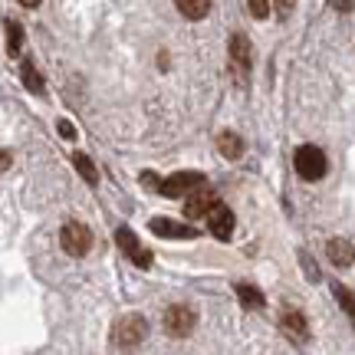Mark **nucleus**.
<instances>
[{"mask_svg":"<svg viewBox=\"0 0 355 355\" xmlns=\"http://www.w3.org/2000/svg\"><path fill=\"white\" fill-rule=\"evenodd\" d=\"M145 336H148V322H145V316H139V313L122 316L112 329V339L122 352H135V349L145 343Z\"/></svg>","mask_w":355,"mask_h":355,"instance_id":"1","label":"nucleus"},{"mask_svg":"<svg viewBox=\"0 0 355 355\" xmlns=\"http://www.w3.org/2000/svg\"><path fill=\"white\" fill-rule=\"evenodd\" d=\"M293 162H296L300 178H306V181H319V178L326 175V155H322V148H316V145H300Z\"/></svg>","mask_w":355,"mask_h":355,"instance_id":"2","label":"nucleus"},{"mask_svg":"<svg viewBox=\"0 0 355 355\" xmlns=\"http://www.w3.org/2000/svg\"><path fill=\"white\" fill-rule=\"evenodd\" d=\"M201 188H207V184H204V175H198V171H178V175L162 181V194L165 198H191L194 191Z\"/></svg>","mask_w":355,"mask_h":355,"instance_id":"3","label":"nucleus"},{"mask_svg":"<svg viewBox=\"0 0 355 355\" xmlns=\"http://www.w3.org/2000/svg\"><path fill=\"white\" fill-rule=\"evenodd\" d=\"M60 243H63L66 254L83 257V254H89V247H92V234H89L86 224L69 220V224H63V230H60Z\"/></svg>","mask_w":355,"mask_h":355,"instance_id":"4","label":"nucleus"},{"mask_svg":"<svg viewBox=\"0 0 355 355\" xmlns=\"http://www.w3.org/2000/svg\"><path fill=\"white\" fill-rule=\"evenodd\" d=\"M198 326V313L191 309V306H168L165 309V332L168 336H178V339H184L191 336Z\"/></svg>","mask_w":355,"mask_h":355,"instance_id":"5","label":"nucleus"},{"mask_svg":"<svg viewBox=\"0 0 355 355\" xmlns=\"http://www.w3.org/2000/svg\"><path fill=\"white\" fill-rule=\"evenodd\" d=\"M115 241H119V247L125 250V254H128V260H132V263H135V266H141V270H145V266L152 263V257H148V250L141 247V243H139V237H135V234H132V230H128V227H122V230H119V234H115Z\"/></svg>","mask_w":355,"mask_h":355,"instance_id":"6","label":"nucleus"},{"mask_svg":"<svg viewBox=\"0 0 355 355\" xmlns=\"http://www.w3.org/2000/svg\"><path fill=\"white\" fill-rule=\"evenodd\" d=\"M230 66L237 69V76L241 83L247 79V69H250V40L243 37V33H234L230 37Z\"/></svg>","mask_w":355,"mask_h":355,"instance_id":"7","label":"nucleus"},{"mask_svg":"<svg viewBox=\"0 0 355 355\" xmlns=\"http://www.w3.org/2000/svg\"><path fill=\"white\" fill-rule=\"evenodd\" d=\"M207 227L214 234L217 241H230V234H234V214H230L227 204H217L214 211L207 214Z\"/></svg>","mask_w":355,"mask_h":355,"instance_id":"8","label":"nucleus"},{"mask_svg":"<svg viewBox=\"0 0 355 355\" xmlns=\"http://www.w3.org/2000/svg\"><path fill=\"white\" fill-rule=\"evenodd\" d=\"M152 234H158V237H178V241H191V237H198V230L188 227V224H178V220H168V217H155L152 224Z\"/></svg>","mask_w":355,"mask_h":355,"instance_id":"9","label":"nucleus"},{"mask_svg":"<svg viewBox=\"0 0 355 355\" xmlns=\"http://www.w3.org/2000/svg\"><path fill=\"white\" fill-rule=\"evenodd\" d=\"M217 204H220V201H217L214 191H211V188H201V191H194L188 201H184V214H188V217H204V214H211Z\"/></svg>","mask_w":355,"mask_h":355,"instance_id":"10","label":"nucleus"},{"mask_svg":"<svg viewBox=\"0 0 355 355\" xmlns=\"http://www.w3.org/2000/svg\"><path fill=\"white\" fill-rule=\"evenodd\" d=\"M279 326H283V332L293 336L296 343H306V339H309V326H306V319H303L300 309H286L283 319H279Z\"/></svg>","mask_w":355,"mask_h":355,"instance_id":"11","label":"nucleus"},{"mask_svg":"<svg viewBox=\"0 0 355 355\" xmlns=\"http://www.w3.org/2000/svg\"><path fill=\"white\" fill-rule=\"evenodd\" d=\"M326 254H329V260L336 266H349L355 260V247L349 241H343V237H336V241L326 243Z\"/></svg>","mask_w":355,"mask_h":355,"instance_id":"12","label":"nucleus"},{"mask_svg":"<svg viewBox=\"0 0 355 355\" xmlns=\"http://www.w3.org/2000/svg\"><path fill=\"white\" fill-rule=\"evenodd\" d=\"M217 148H220L224 158L237 162V158L243 155V139L237 135V132H220V135H217Z\"/></svg>","mask_w":355,"mask_h":355,"instance_id":"13","label":"nucleus"},{"mask_svg":"<svg viewBox=\"0 0 355 355\" xmlns=\"http://www.w3.org/2000/svg\"><path fill=\"white\" fill-rule=\"evenodd\" d=\"M237 300L247 309H263V293L257 290V286H250V283H237Z\"/></svg>","mask_w":355,"mask_h":355,"instance_id":"14","label":"nucleus"},{"mask_svg":"<svg viewBox=\"0 0 355 355\" xmlns=\"http://www.w3.org/2000/svg\"><path fill=\"white\" fill-rule=\"evenodd\" d=\"M207 10H211L207 0H178V13L188 20H201V17H207Z\"/></svg>","mask_w":355,"mask_h":355,"instance_id":"15","label":"nucleus"},{"mask_svg":"<svg viewBox=\"0 0 355 355\" xmlns=\"http://www.w3.org/2000/svg\"><path fill=\"white\" fill-rule=\"evenodd\" d=\"M20 76H24V86L30 89V92H37V96L46 89V86H43V79H40V73H37V66L30 63V60H24V66H20Z\"/></svg>","mask_w":355,"mask_h":355,"instance_id":"16","label":"nucleus"},{"mask_svg":"<svg viewBox=\"0 0 355 355\" xmlns=\"http://www.w3.org/2000/svg\"><path fill=\"white\" fill-rule=\"evenodd\" d=\"M332 293H336V300H339V303H343V309L349 313V319L355 322V293L345 290L343 283H336V286H332Z\"/></svg>","mask_w":355,"mask_h":355,"instance_id":"17","label":"nucleus"},{"mask_svg":"<svg viewBox=\"0 0 355 355\" xmlns=\"http://www.w3.org/2000/svg\"><path fill=\"white\" fill-rule=\"evenodd\" d=\"M7 50L10 53H20V46H24V30H20V24L17 20H7Z\"/></svg>","mask_w":355,"mask_h":355,"instance_id":"18","label":"nucleus"},{"mask_svg":"<svg viewBox=\"0 0 355 355\" xmlns=\"http://www.w3.org/2000/svg\"><path fill=\"white\" fill-rule=\"evenodd\" d=\"M73 165L79 168V175L86 178L89 184H96V181H99V171H96V165H92V162H89L86 155H79V152H76V155H73Z\"/></svg>","mask_w":355,"mask_h":355,"instance_id":"19","label":"nucleus"},{"mask_svg":"<svg viewBox=\"0 0 355 355\" xmlns=\"http://www.w3.org/2000/svg\"><path fill=\"white\" fill-rule=\"evenodd\" d=\"M250 13H254V17H266V13H270V3H266V0H250Z\"/></svg>","mask_w":355,"mask_h":355,"instance_id":"20","label":"nucleus"},{"mask_svg":"<svg viewBox=\"0 0 355 355\" xmlns=\"http://www.w3.org/2000/svg\"><path fill=\"white\" fill-rule=\"evenodd\" d=\"M141 184H145V188H155V191H162V181L155 178V171H145V175H141Z\"/></svg>","mask_w":355,"mask_h":355,"instance_id":"21","label":"nucleus"},{"mask_svg":"<svg viewBox=\"0 0 355 355\" xmlns=\"http://www.w3.org/2000/svg\"><path fill=\"white\" fill-rule=\"evenodd\" d=\"M60 135H63V139H76V132H73L69 122H60Z\"/></svg>","mask_w":355,"mask_h":355,"instance_id":"22","label":"nucleus"},{"mask_svg":"<svg viewBox=\"0 0 355 355\" xmlns=\"http://www.w3.org/2000/svg\"><path fill=\"white\" fill-rule=\"evenodd\" d=\"M7 165H10V155H7V152H0V171H3Z\"/></svg>","mask_w":355,"mask_h":355,"instance_id":"23","label":"nucleus"}]
</instances>
